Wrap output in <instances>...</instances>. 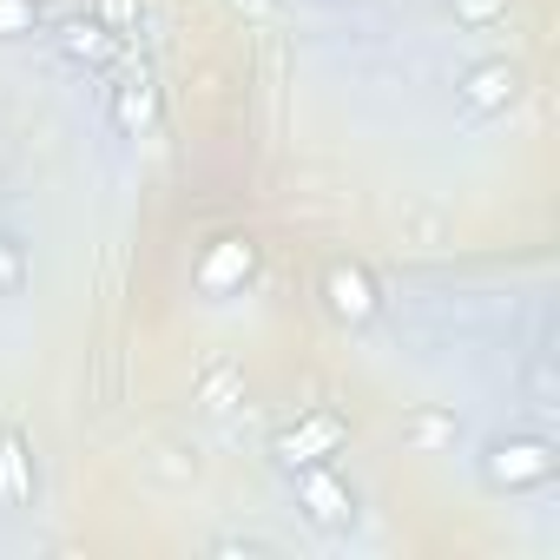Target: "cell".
Returning <instances> with one entry per match:
<instances>
[{"label": "cell", "mask_w": 560, "mask_h": 560, "mask_svg": "<svg viewBox=\"0 0 560 560\" xmlns=\"http://www.w3.org/2000/svg\"><path fill=\"white\" fill-rule=\"evenodd\" d=\"M250 277H257V244H250V237H218V244H205L191 284H198L205 298H231V291L250 284Z\"/></svg>", "instance_id": "obj_5"}, {"label": "cell", "mask_w": 560, "mask_h": 560, "mask_svg": "<svg viewBox=\"0 0 560 560\" xmlns=\"http://www.w3.org/2000/svg\"><path fill=\"white\" fill-rule=\"evenodd\" d=\"M40 8H47V0H40Z\"/></svg>", "instance_id": "obj_17"}, {"label": "cell", "mask_w": 560, "mask_h": 560, "mask_svg": "<svg viewBox=\"0 0 560 560\" xmlns=\"http://www.w3.org/2000/svg\"><path fill=\"white\" fill-rule=\"evenodd\" d=\"M291 481H298V508H304V521H311V527H324V534H343V527L357 521V494H350V481H343L330 462L291 468Z\"/></svg>", "instance_id": "obj_3"}, {"label": "cell", "mask_w": 560, "mask_h": 560, "mask_svg": "<svg viewBox=\"0 0 560 560\" xmlns=\"http://www.w3.org/2000/svg\"><path fill=\"white\" fill-rule=\"evenodd\" d=\"M21 284H27V244L0 231V298H14Z\"/></svg>", "instance_id": "obj_12"}, {"label": "cell", "mask_w": 560, "mask_h": 560, "mask_svg": "<svg viewBox=\"0 0 560 560\" xmlns=\"http://www.w3.org/2000/svg\"><path fill=\"white\" fill-rule=\"evenodd\" d=\"M211 553H224V560H250V553H264L257 540H237V534H224V540H211Z\"/></svg>", "instance_id": "obj_16"}, {"label": "cell", "mask_w": 560, "mask_h": 560, "mask_svg": "<svg viewBox=\"0 0 560 560\" xmlns=\"http://www.w3.org/2000/svg\"><path fill=\"white\" fill-rule=\"evenodd\" d=\"M324 311L337 317V324H350V330H363L376 311H383V291H376V277L363 270V264H350V257H337L330 270H324Z\"/></svg>", "instance_id": "obj_4"}, {"label": "cell", "mask_w": 560, "mask_h": 560, "mask_svg": "<svg viewBox=\"0 0 560 560\" xmlns=\"http://www.w3.org/2000/svg\"><path fill=\"white\" fill-rule=\"evenodd\" d=\"M501 14H508V0H455V21H468V27H488Z\"/></svg>", "instance_id": "obj_13"}, {"label": "cell", "mask_w": 560, "mask_h": 560, "mask_svg": "<svg viewBox=\"0 0 560 560\" xmlns=\"http://www.w3.org/2000/svg\"><path fill=\"white\" fill-rule=\"evenodd\" d=\"M402 435H409L416 448H442V442H455V416H448V409H416Z\"/></svg>", "instance_id": "obj_10"}, {"label": "cell", "mask_w": 560, "mask_h": 560, "mask_svg": "<svg viewBox=\"0 0 560 560\" xmlns=\"http://www.w3.org/2000/svg\"><path fill=\"white\" fill-rule=\"evenodd\" d=\"M343 442H350V422L337 416V409H311V416H298L284 435L270 442V455H277V468H311V462H330V455H343Z\"/></svg>", "instance_id": "obj_2"}, {"label": "cell", "mask_w": 560, "mask_h": 560, "mask_svg": "<svg viewBox=\"0 0 560 560\" xmlns=\"http://www.w3.org/2000/svg\"><path fill=\"white\" fill-rule=\"evenodd\" d=\"M514 93H521V73L508 60H481V67L462 73V106L468 113H508Z\"/></svg>", "instance_id": "obj_6"}, {"label": "cell", "mask_w": 560, "mask_h": 560, "mask_svg": "<svg viewBox=\"0 0 560 560\" xmlns=\"http://www.w3.org/2000/svg\"><path fill=\"white\" fill-rule=\"evenodd\" d=\"M113 119H119V132H132V139H145V132L159 126V86H152L145 73H132V80H119V93H113Z\"/></svg>", "instance_id": "obj_8"}, {"label": "cell", "mask_w": 560, "mask_h": 560, "mask_svg": "<svg viewBox=\"0 0 560 560\" xmlns=\"http://www.w3.org/2000/svg\"><path fill=\"white\" fill-rule=\"evenodd\" d=\"M113 47H119V34H106L100 21H73V27H67V54H73V60H86V67H100Z\"/></svg>", "instance_id": "obj_9"}, {"label": "cell", "mask_w": 560, "mask_h": 560, "mask_svg": "<svg viewBox=\"0 0 560 560\" xmlns=\"http://www.w3.org/2000/svg\"><path fill=\"white\" fill-rule=\"evenodd\" d=\"M527 396H534V402H553V363H547V357H534V370H527Z\"/></svg>", "instance_id": "obj_15"}, {"label": "cell", "mask_w": 560, "mask_h": 560, "mask_svg": "<svg viewBox=\"0 0 560 560\" xmlns=\"http://www.w3.org/2000/svg\"><path fill=\"white\" fill-rule=\"evenodd\" d=\"M40 34V0H0V40Z\"/></svg>", "instance_id": "obj_11"}, {"label": "cell", "mask_w": 560, "mask_h": 560, "mask_svg": "<svg viewBox=\"0 0 560 560\" xmlns=\"http://www.w3.org/2000/svg\"><path fill=\"white\" fill-rule=\"evenodd\" d=\"M553 468H560V448H553L547 435H501V442H488V455H481V481H488L494 494L547 488Z\"/></svg>", "instance_id": "obj_1"}, {"label": "cell", "mask_w": 560, "mask_h": 560, "mask_svg": "<svg viewBox=\"0 0 560 560\" xmlns=\"http://www.w3.org/2000/svg\"><path fill=\"white\" fill-rule=\"evenodd\" d=\"M100 27L126 40V27H132V0H100Z\"/></svg>", "instance_id": "obj_14"}, {"label": "cell", "mask_w": 560, "mask_h": 560, "mask_svg": "<svg viewBox=\"0 0 560 560\" xmlns=\"http://www.w3.org/2000/svg\"><path fill=\"white\" fill-rule=\"evenodd\" d=\"M40 488L34 475V442L21 429H0V508H27Z\"/></svg>", "instance_id": "obj_7"}]
</instances>
